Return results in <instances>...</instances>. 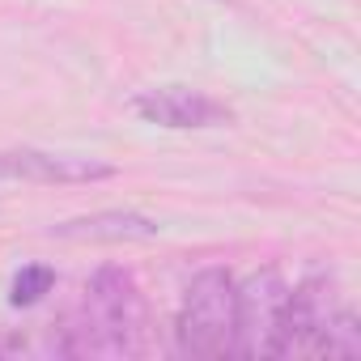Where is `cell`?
<instances>
[{
  "mask_svg": "<svg viewBox=\"0 0 361 361\" xmlns=\"http://www.w3.org/2000/svg\"><path fill=\"white\" fill-rule=\"evenodd\" d=\"M149 336V302L136 276L106 264L90 276L77 323L68 327L64 353L73 357H136Z\"/></svg>",
  "mask_w": 361,
  "mask_h": 361,
  "instance_id": "1",
  "label": "cell"
},
{
  "mask_svg": "<svg viewBox=\"0 0 361 361\" xmlns=\"http://www.w3.org/2000/svg\"><path fill=\"white\" fill-rule=\"evenodd\" d=\"M174 344L183 357H234V276L226 268L192 276L174 319Z\"/></svg>",
  "mask_w": 361,
  "mask_h": 361,
  "instance_id": "2",
  "label": "cell"
},
{
  "mask_svg": "<svg viewBox=\"0 0 361 361\" xmlns=\"http://www.w3.org/2000/svg\"><path fill=\"white\" fill-rule=\"evenodd\" d=\"M289 285L276 268H259L234 285V357H281V319Z\"/></svg>",
  "mask_w": 361,
  "mask_h": 361,
  "instance_id": "3",
  "label": "cell"
},
{
  "mask_svg": "<svg viewBox=\"0 0 361 361\" xmlns=\"http://www.w3.org/2000/svg\"><path fill=\"white\" fill-rule=\"evenodd\" d=\"M340 310L336 302V281L327 272H310L298 281L285 298V319H281V357H319L323 331L331 314Z\"/></svg>",
  "mask_w": 361,
  "mask_h": 361,
  "instance_id": "4",
  "label": "cell"
},
{
  "mask_svg": "<svg viewBox=\"0 0 361 361\" xmlns=\"http://www.w3.org/2000/svg\"><path fill=\"white\" fill-rule=\"evenodd\" d=\"M132 111L145 119V123H157V128H170V132H200V128H226L234 123V111L200 90H188V85H157V90H145L132 98Z\"/></svg>",
  "mask_w": 361,
  "mask_h": 361,
  "instance_id": "5",
  "label": "cell"
},
{
  "mask_svg": "<svg viewBox=\"0 0 361 361\" xmlns=\"http://www.w3.org/2000/svg\"><path fill=\"white\" fill-rule=\"evenodd\" d=\"M119 170L98 157L47 153V149H5L0 153V183H106Z\"/></svg>",
  "mask_w": 361,
  "mask_h": 361,
  "instance_id": "6",
  "label": "cell"
},
{
  "mask_svg": "<svg viewBox=\"0 0 361 361\" xmlns=\"http://www.w3.org/2000/svg\"><path fill=\"white\" fill-rule=\"evenodd\" d=\"M51 238H68V243H153L157 238V221L132 209H106V213H90V217H73L51 226Z\"/></svg>",
  "mask_w": 361,
  "mask_h": 361,
  "instance_id": "7",
  "label": "cell"
},
{
  "mask_svg": "<svg viewBox=\"0 0 361 361\" xmlns=\"http://www.w3.org/2000/svg\"><path fill=\"white\" fill-rule=\"evenodd\" d=\"M361 353V323L348 306H340L323 331V344H319V357H357Z\"/></svg>",
  "mask_w": 361,
  "mask_h": 361,
  "instance_id": "8",
  "label": "cell"
},
{
  "mask_svg": "<svg viewBox=\"0 0 361 361\" xmlns=\"http://www.w3.org/2000/svg\"><path fill=\"white\" fill-rule=\"evenodd\" d=\"M56 285V268L47 264H26L18 276H13V306H39Z\"/></svg>",
  "mask_w": 361,
  "mask_h": 361,
  "instance_id": "9",
  "label": "cell"
}]
</instances>
